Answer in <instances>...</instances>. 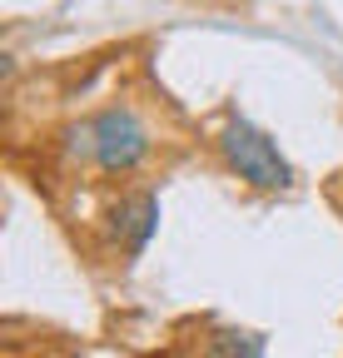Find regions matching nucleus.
Wrapping results in <instances>:
<instances>
[{
  "instance_id": "f257e3e1",
  "label": "nucleus",
  "mask_w": 343,
  "mask_h": 358,
  "mask_svg": "<svg viewBox=\"0 0 343 358\" xmlns=\"http://www.w3.org/2000/svg\"><path fill=\"white\" fill-rule=\"evenodd\" d=\"M60 155L100 179H135L154 159V129L130 100H110L60 129Z\"/></svg>"
},
{
  "instance_id": "f03ea898",
  "label": "nucleus",
  "mask_w": 343,
  "mask_h": 358,
  "mask_svg": "<svg viewBox=\"0 0 343 358\" xmlns=\"http://www.w3.org/2000/svg\"><path fill=\"white\" fill-rule=\"evenodd\" d=\"M214 155H219L224 174L239 179L254 194H289L298 185V169L289 164V155L279 150V140L269 129H259L244 115H224V124L214 129Z\"/></svg>"
},
{
  "instance_id": "7ed1b4c3",
  "label": "nucleus",
  "mask_w": 343,
  "mask_h": 358,
  "mask_svg": "<svg viewBox=\"0 0 343 358\" xmlns=\"http://www.w3.org/2000/svg\"><path fill=\"white\" fill-rule=\"evenodd\" d=\"M159 189H119L105 214H100V229H105V249L119 259V264H140L145 249L154 244L159 234Z\"/></svg>"
},
{
  "instance_id": "20e7f679",
  "label": "nucleus",
  "mask_w": 343,
  "mask_h": 358,
  "mask_svg": "<svg viewBox=\"0 0 343 358\" xmlns=\"http://www.w3.org/2000/svg\"><path fill=\"white\" fill-rule=\"evenodd\" d=\"M189 358H269V334L239 329V324H209Z\"/></svg>"
},
{
  "instance_id": "39448f33",
  "label": "nucleus",
  "mask_w": 343,
  "mask_h": 358,
  "mask_svg": "<svg viewBox=\"0 0 343 358\" xmlns=\"http://www.w3.org/2000/svg\"><path fill=\"white\" fill-rule=\"evenodd\" d=\"M140 358H180L175 348H154V353H140Z\"/></svg>"
}]
</instances>
